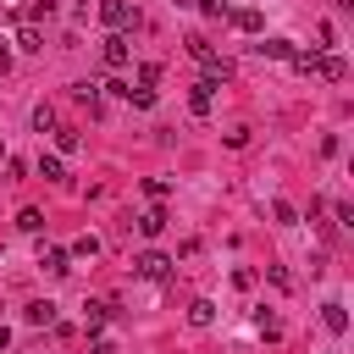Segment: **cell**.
Wrapping results in <instances>:
<instances>
[{"instance_id": "cell-9", "label": "cell", "mask_w": 354, "mask_h": 354, "mask_svg": "<svg viewBox=\"0 0 354 354\" xmlns=\"http://www.w3.org/2000/svg\"><path fill=\"white\" fill-rule=\"evenodd\" d=\"M227 17H232V22L243 28V33H260V28H266V17H260L254 6H243V11H227Z\"/></svg>"}, {"instance_id": "cell-18", "label": "cell", "mask_w": 354, "mask_h": 354, "mask_svg": "<svg viewBox=\"0 0 354 354\" xmlns=\"http://www.w3.org/2000/svg\"><path fill=\"white\" fill-rule=\"evenodd\" d=\"M122 100H127V105H138V111H144V105H155V88H144V83H138V88H127V94H122Z\"/></svg>"}, {"instance_id": "cell-28", "label": "cell", "mask_w": 354, "mask_h": 354, "mask_svg": "<svg viewBox=\"0 0 354 354\" xmlns=\"http://www.w3.org/2000/svg\"><path fill=\"white\" fill-rule=\"evenodd\" d=\"M88 354H116V348H111V343H105V337H100V343H94V348H88Z\"/></svg>"}, {"instance_id": "cell-8", "label": "cell", "mask_w": 354, "mask_h": 354, "mask_svg": "<svg viewBox=\"0 0 354 354\" xmlns=\"http://www.w3.org/2000/svg\"><path fill=\"white\" fill-rule=\"evenodd\" d=\"M22 315H28L33 326H55V304H50V299H33V304H28Z\"/></svg>"}, {"instance_id": "cell-19", "label": "cell", "mask_w": 354, "mask_h": 354, "mask_svg": "<svg viewBox=\"0 0 354 354\" xmlns=\"http://www.w3.org/2000/svg\"><path fill=\"white\" fill-rule=\"evenodd\" d=\"M39 177H44V183H61L66 171H61V160H55V155H44V160H39Z\"/></svg>"}, {"instance_id": "cell-2", "label": "cell", "mask_w": 354, "mask_h": 354, "mask_svg": "<svg viewBox=\"0 0 354 354\" xmlns=\"http://www.w3.org/2000/svg\"><path fill=\"white\" fill-rule=\"evenodd\" d=\"M100 17L111 28H138V6H127V0H100Z\"/></svg>"}, {"instance_id": "cell-11", "label": "cell", "mask_w": 354, "mask_h": 354, "mask_svg": "<svg viewBox=\"0 0 354 354\" xmlns=\"http://www.w3.org/2000/svg\"><path fill=\"white\" fill-rule=\"evenodd\" d=\"M321 77H326V83H343V77H348L343 55H321Z\"/></svg>"}, {"instance_id": "cell-25", "label": "cell", "mask_w": 354, "mask_h": 354, "mask_svg": "<svg viewBox=\"0 0 354 354\" xmlns=\"http://www.w3.org/2000/svg\"><path fill=\"white\" fill-rule=\"evenodd\" d=\"M254 326H260V332H266V337H277V332H282V321H277V315H266V310H260V315H254Z\"/></svg>"}, {"instance_id": "cell-13", "label": "cell", "mask_w": 354, "mask_h": 354, "mask_svg": "<svg viewBox=\"0 0 354 354\" xmlns=\"http://www.w3.org/2000/svg\"><path fill=\"white\" fill-rule=\"evenodd\" d=\"M55 133V144H61V155H72V149H83V138H77V127H50Z\"/></svg>"}, {"instance_id": "cell-10", "label": "cell", "mask_w": 354, "mask_h": 354, "mask_svg": "<svg viewBox=\"0 0 354 354\" xmlns=\"http://www.w3.org/2000/svg\"><path fill=\"white\" fill-rule=\"evenodd\" d=\"M254 50H260V55H271V61H288V55H293V44H288V39H260Z\"/></svg>"}, {"instance_id": "cell-5", "label": "cell", "mask_w": 354, "mask_h": 354, "mask_svg": "<svg viewBox=\"0 0 354 354\" xmlns=\"http://www.w3.org/2000/svg\"><path fill=\"white\" fill-rule=\"evenodd\" d=\"M100 55H105V66H127V39H122V33H111Z\"/></svg>"}, {"instance_id": "cell-22", "label": "cell", "mask_w": 354, "mask_h": 354, "mask_svg": "<svg viewBox=\"0 0 354 354\" xmlns=\"http://www.w3.org/2000/svg\"><path fill=\"white\" fill-rule=\"evenodd\" d=\"M199 11H205V17H210V22H221V17H227V11H232V6H227V0H199Z\"/></svg>"}, {"instance_id": "cell-30", "label": "cell", "mask_w": 354, "mask_h": 354, "mask_svg": "<svg viewBox=\"0 0 354 354\" xmlns=\"http://www.w3.org/2000/svg\"><path fill=\"white\" fill-rule=\"evenodd\" d=\"M177 6H188V0H177Z\"/></svg>"}, {"instance_id": "cell-1", "label": "cell", "mask_w": 354, "mask_h": 354, "mask_svg": "<svg viewBox=\"0 0 354 354\" xmlns=\"http://www.w3.org/2000/svg\"><path fill=\"white\" fill-rule=\"evenodd\" d=\"M133 277H144V282H166V277H171V260H166L160 249H144V254L133 260Z\"/></svg>"}, {"instance_id": "cell-26", "label": "cell", "mask_w": 354, "mask_h": 354, "mask_svg": "<svg viewBox=\"0 0 354 354\" xmlns=\"http://www.w3.org/2000/svg\"><path fill=\"white\" fill-rule=\"evenodd\" d=\"M6 72H11V50L0 44V77H6Z\"/></svg>"}, {"instance_id": "cell-12", "label": "cell", "mask_w": 354, "mask_h": 354, "mask_svg": "<svg viewBox=\"0 0 354 354\" xmlns=\"http://www.w3.org/2000/svg\"><path fill=\"white\" fill-rule=\"evenodd\" d=\"M188 321H194V326H210V321H216V304H210V299H194V304H188Z\"/></svg>"}, {"instance_id": "cell-27", "label": "cell", "mask_w": 354, "mask_h": 354, "mask_svg": "<svg viewBox=\"0 0 354 354\" xmlns=\"http://www.w3.org/2000/svg\"><path fill=\"white\" fill-rule=\"evenodd\" d=\"M6 348H11V326H0V354H6Z\"/></svg>"}, {"instance_id": "cell-15", "label": "cell", "mask_w": 354, "mask_h": 354, "mask_svg": "<svg viewBox=\"0 0 354 354\" xmlns=\"http://www.w3.org/2000/svg\"><path fill=\"white\" fill-rule=\"evenodd\" d=\"M72 100H83V105L94 111V105H100V83H72Z\"/></svg>"}, {"instance_id": "cell-31", "label": "cell", "mask_w": 354, "mask_h": 354, "mask_svg": "<svg viewBox=\"0 0 354 354\" xmlns=\"http://www.w3.org/2000/svg\"><path fill=\"white\" fill-rule=\"evenodd\" d=\"M0 155H6V144H0Z\"/></svg>"}, {"instance_id": "cell-17", "label": "cell", "mask_w": 354, "mask_h": 354, "mask_svg": "<svg viewBox=\"0 0 354 354\" xmlns=\"http://www.w3.org/2000/svg\"><path fill=\"white\" fill-rule=\"evenodd\" d=\"M17 44H22V50H44V33H39V28H33V22H28V28H22V33H17Z\"/></svg>"}, {"instance_id": "cell-7", "label": "cell", "mask_w": 354, "mask_h": 354, "mask_svg": "<svg viewBox=\"0 0 354 354\" xmlns=\"http://www.w3.org/2000/svg\"><path fill=\"white\" fill-rule=\"evenodd\" d=\"M66 260H72V254H66V249H44V254H39V266H44V271H50V277H66V271H72V266H66Z\"/></svg>"}, {"instance_id": "cell-6", "label": "cell", "mask_w": 354, "mask_h": 354, "mask_svg": "<svg viewBox=\"0 0 354 354\" xmlns=\"http://www.w3.org/2000/svg\"><path fill=\"white\" fill-rule=\"evenodd\" d=\"M138 232H144V238H160V232H166V210H160V205L144 210V216H138Z\"/></svg>"}, {"instance_id": "cell-29", "label": "cell", "mask_w": 354, "mask_h": 354, "mask_svg": "<svg viewBox=\"0 0 354 354\" xmlns=\"http://www.w3.org/2000/svg\"><path fill=\"white\" fill-rule=\"evenodd\" d=\"M332 6H337V11H354V0H332Z\"/></svg>"}, {"instance_id": "cell-23", "label": "cell", "mask_w": 354, "mask_h": 354, "mask_svg": "<svg viewBox=\"0 0 354 354\" xmlns=\"http://www.w3.org/2000/svg\"><path fill=\"white\" fill-rule=\"evenodd\" d=\"M138 83H144V88H155V83H160V66H155V61H144V66H138Z\"/></svg>"}, {"instance_id": "cell-24", "label": "cell", "mask_w": 354, "mask_h": 354, "mask_svg": "<svg viewBox=\"0 0 354 354\" xmlns=\"http://www.w3.org/2000/svg\"><path fill=\"white\" fill-rule=\"evenodd\" d=\"M33 127H39V133H50V127H55V111H50V105H39V111H33Z\"/></svg>"}, {"instance_id": "cell-14", "label": "cell", "mask_w": 354, "mask_h": 354, "mask_svg": "<svg viewBox=\"0 0 354 354\" xmlns=\"http://www.w3.org/2000/svg\"><path fill=\"white\" fill-rule=\"evenodd\" d=\"M288 61H293V66H299V72H321V55H315V50H293V55H288Z\"/></svg>"}, {"instance_id": "cell-4", "label": "cell", "mask_w": 354, "mask_h": 354, "mask_svg": "<svg viewBox=\"0 0 354 354\" xmlns=\"http://www.w3.org/2000/svg\"><path fill=\"white\" fill-rule=\"evenodd\" d=\"M321 321H326V332H337V337L348 332V310H343L337 299H332V304H321Z\"/></svg>"}, {"instance_id": "cell-20", "label": "cell", "mask_w": 354, "mask_h": 354, "mask_svg": "<svg viewBox=\"0 0 354 354\" xmlns=\"http://www.w3.org/2000/svg\"><path fill=\"white\" fill-rule=\"evenodd\" d=\"M72 254H83V260H94V254H100V238H94V232H83V238L72 243Z\"/></svg>"}, {"instance_id": "cell-16", "label": "cell", "mask_w": 354, "mask_h": 354, "mask_svg": "<svg viewBox=\"0 0 354 354\" xmlns=\"http://www.w3.org/2000/svg\"><path fill=\"white\" fill-rule=\"evenodd\" d=\"M17 227H22V232H44V210H33V205H28V210L17 216Z\"/></svg>"}, {"instance_id": "cell-21", "label": "cell", "mask_w": 354, "mask_h": 354, "mask_svg": "<svg viewBox=\"0 0 354 354\" xmlns=\"http://www.w3.org/2000/svg\"><path fill=\"white\" fill-rule=\"evenodd\" d=\"M105 315H111V304H100V299H88V304H83V321H88V326H100Z\"/></svg>"}, {"instance_id": "cell-3", "label": "cell", "mask_w": 354, "mask_h": 354, "mask_svg": "<svg viewBox=\"0 0 354 354\" xmlns=\"http://www.w3.org/2000/svg\"><path fill=\"white\" fill-rule=\"evenodd\" d=\"M210 100H216V83H210V77L188 88V111H194V116H210Z\"/></svg>"}]
</instances>
